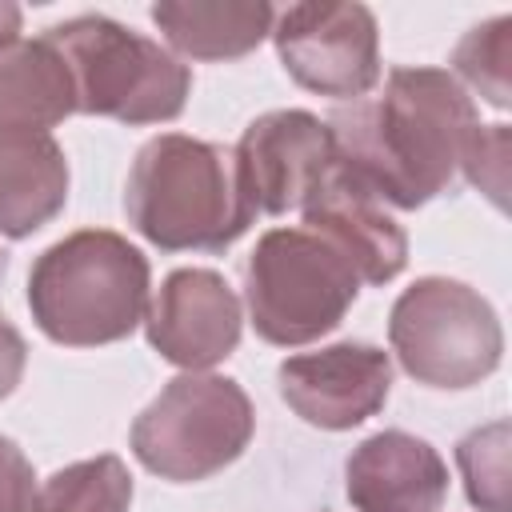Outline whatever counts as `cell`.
<instances>
[{
    "instance_id": "cell-10",
    "label": "cell",
    "mask_w": 512,
    "mask_h": 512,
    "mask_svg": "<svg viewBox=\"0 0 512 512\" xmlns=\"http://www.w3.org/2000/svg\"><path fill=\"white\" fill-rule=\"evenodd\" d=\"M284 404L312 428L348 432L376 416L392 392V356L364 340L296 352L276 368Z\"/></svg>"
},
{
    "instance_id": "cell-20",
    "label": "cell",
    "mask_w": 512,
    "mask_h": 512,
    "mask_svg": "<svg viewBox=\"0 0 512 512\" xmlns=\"http://www.w3.org/2000/svg\"><path fill=\"white\" fill-rule=\"evenodd\" d=\"M36 496V472L24 448L8 436H0V512H32Z\"/></svg>"
},
{
    "instance_id": "cell-14",
    "label": "cell",
    "mask_w": 512,
    "mask_h": 512,
    "mask_svg": "<svg viewBox=\"0 0 512 512\" xmlns=\"http://www.w3.org/2000/svg\"><path fill=\"white\" fill-rule=\"evenodd\" d=\"M68 160L52 132L0 112V236L28 240L64 212Z\"/></svg>"
},
{
    "instance_id": "cell-17",
    "label": "cell",
    "mask_w": 512,
    "mask_h": 512,
    "mask_svg": "<svg viewBox=\"0 0 512 512\" xmlns=\"http://www.w3.org/2000/svg\"><path fill=\"white\" fill-rule=\"evenodd\" d=\"M508 56H512V16H492L464 32V40L452 48V68L472 92H480L492 108L504 112L512 104Z\"/></svg>"
},
{
    "instance_id": "cell-15",
    "label": "cell",
    "mask_w": 512,
    "mask_h": 512,
    "mask_svg": "<svg viewBox=\"0 0 512 512\" xmlns=\"http://www.w3.org/2000/svg\"><path fill=\"white\" fill-rule=\"evenodd\" d=\"M172 56L188 60H240L272 36L276 8L264 0H160L148 8Z\"/></svg>"
},
{
    "instance_id": "cell-3",
    "label": "cell",
    "mask_w": 512,
    "mask_h": 512,
    "mask_svg": "<svg viewBox=\"0 0 512 512\" xmlns=\"http://www.w3.org/2000/svg\"><path fill=\"white\" fill-rule=\"evenodd\" d=\"M148 300V256L108 228L68 232L28 272V312L64 348H100L132 336L144 324Z\"/></svg>"
},
{
    "instance_id": "cell-1",
    "label": "cell",
    "mask_w": 512,
    "mask_h": 512,
    "mask_svg": "<svg viewBox=\"0 0 512 512\" xmlns=\"http://www.w3.org/2000/svg\"><path fill=\"white\" fill-rule=\"evenodd\" d=\"M336 160L388 208H420L452 188L480 132L464 84L448 68H392L376 100L328 120Z\"/></svg>"
},
{
    "instance_id": "cell-22",
    "label": "cell",
    "mask_w": 512,
    "mask_h": 512,
    "mask_svg": "<svg viewBox=\"0 0 512 512\" xmlns=\"http://www.w3.org/2000/svg\"><path fill=\"white\" fill-rule=\"evenodd\" d=\"M20 24H24L20 4L0 0V48H8V44H16V40H20Z\"/></svg>"
},
{
    "instance_id": "cell-16",
    "label": "cell",
    "mask_w": 512,
    "mask_h": 512,
    "mask_svg": "<svg viewBox=\"0 0 512 512\" xmlns=\"http://www.w3.org/2000/svg\"><path fill=\"white\" fill-rule=\"evenodd\" d=\"M128 504L132 476L112 452L52 472L32 496V512H128Z\"/></svg>"
},
{
    "instance_id": "cell-24",
    "label": "cell",
    "mask_w": 512,
    "mask_h": 512,
    "mask_svg": "<svg viewBox=\"0 0 512 512\" xmlns=\"http://www.w3.org/2000/svg\"><path fill=\"white\" fill-rule=\"evenodd\" d=\"M320 512H328V508H320Z\"/></svg>"
},
{
    "instance_id": "cell-6",
    "label": "cell",
    "mask_w": 512,
    "mask_h": 512,
    "mask_svg": "<svg viewBox=\"0 0 512 512\" xmlns=\"http://www.w3.org/2000/svg\"><path fill=\"white\" fill-rule=\"evenodd\" d=\"M256 432L248 392L232 376L180 372L132 420L128 448L160 480L196 484L244 456Z\"/></svg>"
},
{
    "instance_id": "cell-21",
    "label": "cell",
    "mask_w": 512,
    "mask_h": 512,
    "mask_svg": "<svg viewBox=\"0 0 512 512\" xmlns=\"http://www.w3.org/2000/svg\"><path fill=\"white\" fill-rule=\"evenodd\" d=\"M24 364H28V344L24 336L0 316V400H8L24 376Z\"/></svg>"
},
{
    "instance_id": "cell-7",
    "label": "cell",
    "mask_w": 512,
    "mask_h": 512,
    "mask_svg": "<svg viewBox=\"0 0 512 512\" xmlns=\"http://www.w3.org/2000/svg\"><path fill=\"white\" fill-rule=\"evenodd\" d=\"M388 344L416 384L460 392L500 368L504 328L476 288L448 276H420L388 312Z\"/></svg>"
},
{
    "instance_id": "cell-12",
    "label": "cell",
    "mask_w": 512,
    "mask_h": 512,
    "mask_svg": "<svg viewBox=\"0 0 512 512\" xmlns=\"http://www.w3.org/2000/svg\"><path fill=\"white\" fill-rule=\"evenodd\" d=\"M304 228L328 240L360 276V284H388L408 264V232L388 204L356 180L340 160L316 180L300 204Z\"/></svg>"
},
{
    "instance_id": "cell-19",
    "label": "cell",
    "mask_w": 512,
    "mask_h": 512,
    "mask_svg": "<svg viewBox=\"0 0 512 512\" xmlns=\"http://www.w3.org/2000/svg\"><path fill=\"white\" fill-rule=\"evenodd\" d=\"M460 172L480 192H488L496 200V208H504V188H508V124H480V132H476Z\"/></svg>"
},
{
    "instance_id": "cell-8",
    "label": "cell",
    "mask_w": 512,
    "mask_h": 512,
    "mask_svg": "<svg viewBox=\"0 0 512 512\" xmlns=\"http://www.w3.org/2000/svg\"><path fill=\"white\" fill-rule=\"evenodd\" d=\"M272 44L284 72L316 96L360 100L380 84V28L356 0H312L276 12Z\"/></svg>"
},
{
    "instance_id": "cell-18",
    "label": "cell",
    "mask_w": 512,
    "mask_h": 512,
    "mask_svg": "<svg viewBox=\"0 0 512 512\" xmlns=\"http://www.w3.org/2000/svg\"><path fill=\"white\" fill-rule=\"evenodd\" d=\"M468 504L480 512H512L508 504V420L472 428L456 444Z\"/></svg>"
},
{
    "instance_id": "cell-23",
    "label": "cell",
    "mask_w": 512,
    "mask_h": 512,
    "mask_svg": "<svg viewBox=\"0 0 512 512\" xmlns=\"http://www.w3.org/2000/svg\"><path fill=\"white\" fill-rule=\"evenodd\" d=\"M4 272H8V256H4V248H0V280H4Z\"/></svg>"
},
{
    "instance_id": "cell-2",
    "label": "cell",
    "mask_w": 512,
    "mask_h": 512,
    "mask_svg": "<svg viewBox=\"0 0 512 512\" xmlns=\"http://www.w3.org/2000/svg\"><path fill=\"white\" fill-rule=\"evenodd\" d=\"M124 216L160 252H224L256 220L232 148L184 132L140 144L124 184Z\"/></svg>"
},
{
    "instance_id": "cell-11",
    "label": "cell",
    "mask_w": 512,
    "mask_h": 512,
    "mask_svg": "<svg viewBox=\"0 0 512 512\" xmlns=\"http://www.w3.org/2000/svg\"><path fill=\"white\" fill-rule=\"evenodd\" d=\"M240 296L212 268H176L144 312V336L160 360L184 372H208L240 344Z\"/></svg>"
},
{
    "instance_id": "cell-13",
    "label": "cell",
    "mask_w": 512,
    "mask_h": 512,
    "mask_svg": "<svg viewBox=\"0 0 512 512\" xmlns=\"http://www.w3.org/2000/svg\"><path fill=\"white\" fill-rule=\"evenodd\" d=\"M344 492L356 512H440L448 464L424 436L384 428L348 452Z\"/></svg>"
},
{
    "instance_id": "cell-9",
    "label": "cell",
    "mask_w": 512,
    "mask_h": 512,
    "mask_svg": "<svg viewBox=\"0 0 512 512\" xmlns=\"http://www.w3.org/2000/svg\"><path fill=\"white\" fill-rule=\"evenodd\" d=\"M232 156L252 212L284 216L300 208L316 180L336 164V144L328 120L304 108H276L240 132Z\"/></svg>"
},
{
    "instance_id": "cell-4",
    "label": "cell",
    "mask_w": 512,
    "mask_h": 512,
    "mask_svg": "<svg viewBox=\"0 0 512 512\" xmlns=\"http://www.w3.org/2000/svg\"><path fill=\"white\" fill-rule=\"evenodd\" d=\"M44 40L60 52L76 88V112L84 116L120 124H168L188 104V64L112 16H72L52 24Z\"/></svg>"
},
{
    "instance_id": "cell-5",
    "label": "cell",
    "mask_w": 512,
    "mask_h": 512,
    "mask_svg": "<svg viewBox=\"0 0 512 512\" xmlns=\"http://www.w3.org/2000/svg\"><path fill=\"white\" fill-rule=\"evenodd\" d=\"M360 296L356 268L308 228H268L244 260V304L256 336L300 348L348 316Z\"/></svg>"
}]
</instances>
